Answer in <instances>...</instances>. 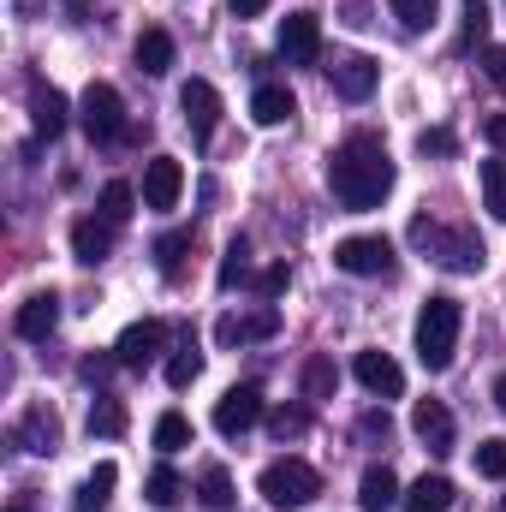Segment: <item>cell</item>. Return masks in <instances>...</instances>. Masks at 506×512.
I'll list each match as a JSON object with an SVG mask.
<instances>
[{"instance_id":"6da1fadb","label":"cell","mask_w":506,"mask_h":512,"mask_svg":"<svg viewBox=\"0 0 506 512\" xmlns=\"http://www.w3.org/2000/svg\"><path fill=\"white\" fill-rule=\"evenodd\" d=\"M328 191L340 209L364 215V209H381L387 191H393V161H387V143L376 131H352L334 155H328Z\"/></svg>"},{"instance_id":"7a4b0ae2","label":"cell","mask_w":506,"mask_h":512,"mask_svg":"<svg viewBox=\"0 0 506 512\" xmlns=\"http://www.w3.org/2000/svg\"><path fill=\"white\" fill-rule=\"evenodd\" d=\"M459 328H465V304L447 298V292H435V298L417 310V364H423L429 376H441V370L453 364V352H459Z\"/></svg>"},{"instance_id":"3957f363","label":"cell","mask_w":506,"mask_h":512,"mask_svg":"<svg viewBox=\"0 0 506 512\" xmlns=\"http://www.w3.org/2000/svg\"><path fill=\"white\" fill-rule=\"evenodd\" d=\"M256 489H262V501L274 512H298L310 507L316 495H322V471L310 465V459H274V465H262V477H256Z\"/></svg>"},{"instance_id":"277c9868","label":"cell","mask_w":506,"mask_h":512,"mask_svg":"<svg viewBox=\"0 0 506 512\" xmlns=\"http://www.w3.org/2000/svg\"><path fill=\"white\" fill-rule=\"evenodd\" d=\"M411 239L435 256L441 268H453V274H477V268L489 262L483 239H477L471 227H435V221H411Z\"/></svg>"},{"instance_id":"5b68a950","label":"cell","mask_w":506,"mask_h":512,"mask_svg":"<svg viewBox=\"0 0 506 512\" xmlns=\"http://www.w3.org/2000/svg\"><path fill=\"white\" fill-rule=\"evenodd\" d=\"M60 435H66V423H60V411H54L48 399L24 405V411H18V423H12V447H18V453H30V459L60 453Z\"/></svg>"},{"instance_id":"8992f818","label":"cell","mask_w":506,"mask_h":512,"mask_svg":"<svg viewBox=\"0 0 506 512\" xmlns=\"http://www.w3.org/2000/svg\"><path fill=\"white\" fill-rule=\"evenodd\" d=\"M78 126H84L90 143H114V137L126 131V102H120V90H114V84H90L84 102H78Z\"/></svg>"},{"instance_id":"52a82bcc","label":"cell","mask_w":506,"mask_h":512,"mask_svg":"<svg viewBox=\"0 0 506 512\" xmlns=\"http://www.w3.org/2000/svg\"><path fill=\"white\" fill-rule=\"evenodd\" d=\"M334 268L340 274H358V280H381V274H393V239H381V233L340 239L334 245Z\"/></svg>"},{"instance_id":"ba28073f","label":"cell","mask_w":506,"mask_h":512,"mask_svg":"<svg viewBox=\"0 0 506 512\" xmlns=\"http://www.w3.org/2000/svg\"><path fill=\"white\" fill-rule=\"evenodd\" d=\"M268 411H262V387L256 382H239V387H227L221 399H215V429L227 435V441H239L245 429H256Z\"/></svg>"},{"instance_id":"9c48e42d","label":"cell","mask_w":506,"mask_h":512,"mask_svg":"<svg viewBox=\"0 0 506 512\" xmlns=\"http://www.w3.org/2000/svg\"><path fill=\"white\" fill-rule=\"evenodd\" d=\"M280 60L286 66H316L322 60V18L316 12H286L280 18Z\"/></svg>"},{"instance_id":"30bf717a","label":"cell","mask_w":506,"mask_h":512,"mask_svg":"<svg viewBox=\"0 0 506 512\" xmlns=\"http://www.w3.org/2000/svg\"><path fill=\"white\" fill-rule=\"evenodd\" d=\"M280 334V310L274 304H256V310H233L215 322V340L233 352V346H256V340H274Z\"/></svg>"},{"instance_id":"8fae6325","label":"cell","mask_w":506,"mask_h":512,"mask_svg":"<svg viewBox=\"0 0 506 512\" xmlns=\"http://www.w3.org/2000/svg\"><path fill=\"white\" fill-rule=\"evenodd\" d=\"M328 84H334V96L340 102H370L381 84V66L370 54H340L334 66H328Z\"/></svg>"},{"instance_id":"7c38bea8","label":"cell","mask_w":506,"mask_h":512,"mask_svg":"<svg viewBox=\"0 0 506 512\" xmlns=\"http://www.w3.org/2000/svg\"><path fill=\"white\" fill-rule=\"evenodd\" d=\"M179 108H185V126H191L197 143L215 137V126H221V90H215L209 78H191V84L179 90Z\"/></svg>"},{"instance_id":"4fadbf2b","label":"cell","mask_w":506,"mask_h":512,"mask_svg":"<svg viewBox=\"0 0 506 512\" xmlns=\"http://www.w3.org/2000/svg\"><path fill=\"white\" fill-rule=\"evenodd\" d=\"M161 346H167V322L143 316V322H131L126 334H120L114 358H120V370H143V364H155V358H161Z\"/></svg>"},{"instance_id":"5bb4252c","label":"cell","mask_w":506,"mask_h":512,"mask_svg":"<svg viewBox=\"0 0 506 512\" xmlns=\"http://www.w3.org/2000/svg\"><path fill=\"white\" fill-rule=\"evenodd\" d=\"M179 191H185V167L173 155H155L143 167V209H179Z\"/></svg>"},{"instance_id":"9a60e30c","label":"cell","mask_w":506,"mask_h":512,"mask_svg":"<svg viewBox=\"0 0 506 512\" xmlns=\"http://www.w3.org/2000/svg\"><path fill=\"white\" fill-rule=\"evenodd\" d=\"M54 328H60V292H30L18 304V316H12V334L18 340H48Z\"/></svg>"},{"instance_id":"2e32d148","label":"cell","mask_w":506,"mask_h":512,"mask_svg":"<svg viewBox=\"0 0 506 512\" xmlns=\"http://www.w3.org/2000/svg\"><path fill=\"white\" fill-rule=\"evenodd\" d=\"M352 376H358V382L370 387L376 399H399V393H405V370H399V364H393L387 352H376V346L352 358Z\"/></svg>"},{"instance_id":"e0dca14e","label":"cell","mask_w":506,"mask_h":512,"mask_svg":"<svg viewBox=\"0 0 506 512\" xmlns=\"http://www.w3.org/2000/svg\"><path fill=\"white\" fill-rule=\"evenodd\" d=\"M30 126H36L42 143H54L60 131L72 126V108H66V96L54 84H30Z\"/></svg>"},{"instance_id":"ac0fdd59","label":"cell","mask_w":506,"mask_h":512,"mask_svg":"<svg viewBox=\"0 0 506 512\" xmlns=\"http://www.w3.org/2000/svg\"><path fill=\"white\" fill-rule=\"evenodd\" d=\"M411 429H417V441L429 453H453V411L441 399H417L411 405Z\"/></svg>"},{"instance_id":"d6986e66","label":"cell","mask_w":506,"mask_h":512,"mask_svg":"<svg viewBox=\"0 0 506 512\" xmlns=\"http://www.w3.org/2000/svg\"><path fill=\"white\" fill-rule=\"evenodd\" d=\"M453 501H459V489H453V477H441V471H435V477L423 471V477L399 495L405 512H453Z\"/></svg>"},{"instance_id":"ffe728a7","label":"cell","mask_w":506,"mask_h":512,"mask_svg":"<svg viewBox=\"0 0 506 512\" xmlns=\"http://www.w3.org/2000/svg\"><path fill=\"white\" fill-rule=\"evenodd\" d=\"M114 251V221H72V256L84 262V268H96V262H108Z\"/></svg>"},{"instance_id":"44dd1931","label":"cell","mask_w":506,"mask_h":512,"mask_svg":"<svg viewBox=\"0 0 506 512\" xmlns=\"http://www.w3.org/2000/svg\"><path fill=\"white\" fill-rule=\"evenodd\" d=\"M298 114V96L286 90V84H256V96H251V120L256 126H286Z\"/></svg>"},{"instance_id":"7402d4cb","label":"cell","mask_w":506,"mask_h":512,"mask_svg":"<svg viewBox=\"0 0 506 512\" xmlns=\"http://www.w3.org/2000/svg\"><path fill=\"white\" fill-rule=\"evenodd\" d=\"M399 501V477H393V465H370L364 477H358V507L364 512H387Z\"/></svg>"},{"instance_id":"603a6c76","label":"cell","mask_w":506,"mask_h":512,"mask_svg":"<svg viewBox=\"0 0 506 512\" xmlns=\"http://www.w3.org/2000/svg\"><path fill=\"white\" fill-rule=\"evenodd\" d=\"M173 36L167 30H143L137 36V72H149V78H161V72H173Z\"/></svg>"},{"instance_id":"cb8c5ba5","label":"cell","mask_w":506,"mask_h":512,"mask_svg":"<svg viewBox=\"0 0 506 512\" xmlns=\"http://www.w3.org/2000/svg\"><path fill=\"white\" fill-rule=\"evenodd\" d=\"M114 483H120V465L102 459V465L84 477V489H78V512H102L108 501H114Z\"/></svg>"},{"instance_id":"d4e9b609","label":"cell","mask_w":506,"mask_h":512,"mask_svg":"<svg viewBox=\"0 0 506 512\" xmlns=\"http://www.w3.org/2000/svg\"><path fill=\"white\" fill-rule=\"evenodd\" d=\"M197 501H203L209 512H233V507H239L227 465H203V477H197Z\"/></svg>"},{"instance_id":"484cf974","label":"cell","mask_w":506,"mask_h":512,"mask_svg":"<svg viewBox=\"0 0 506 512\" xmlns=\"http://www.w3.org/2000/svg\"><path fill=\"white\" fill-rule=\"evenodd\" d=\"M477 185H483V209L489 221H506V161H477Z\"/></svg>"},{"instance_id":"4316f807","label":"cell","mask_w":506,"mask_h":512,"mask_svg":"<svg viewBox=\"0 0 506 512\" xmlns=\"http://www.w3.org/2000/svg\"><path fill=\"white\" fill-rule=\"evenodd\" d=\"M185 251H191V227H173V233H161V239H155V268H161L167 280H179Z\"/></svg>"},{"instance_id":"83f0119b","label":"cell","mask_w":506,"mask_h":512,"mask_svg":"<svg viewBox=\"0 0 506 512\" xmlns=\"http://www.w3.org/2000/svg\"><path fill=\"white\" fill-rule=\"evenodd\" d=\"M197 376H203V352H197V340H185V346L167 358V387H173V393H185Z\"/></svg>"},{"instance_id":"f1b7e54d","label":"cell","mask_w":506,"mask_h":512,"mask_svg":"<svg viewBox=\"0 0 506 512\" xmlns=\"http://www.w3.org/2000/svg\"><path fill=\"white\" fill-rule=\"evenodd\" d=\"M90 435H102V441H120V435H126V405L102 393V399L90 405Z\"/></svg>"},{"instance_id":"f546056e","label":"cell","mask_w":506,"mask_h":512,"mask_svg":"<svg viewBox=\"0 0 506 512\" xmlns=\"http://www.w3.org/2000/svg\"><path fill=\"white\" fill-rule=\"evenodd\" d=\"M143 495H149V507H179V501H185V483H179L173 465H155L149 483H143Z\"/></svg>"},{"instance_id":"4dcf8cb0","label":"cell","mask_w":506,"mask_h":512,"mask_svg":"<svg viewBox=\"0 0 506 512\" xmlns=\"http://www.w3.org/2000/svg\"><path fill=\"white\" fill-rule=\"evenodd\" d=\"M471 465H477V477H489V483H506V435H489V441H477Z\"/></svg>"},{"instance_id":"1f68e13d","label":"cell","mask_w":506,"mask_h":512,"mask_svg":"<svg viewBox=\"0 0 506 512\" xmlns=\"http://www.w3.org/2000/svg\"><path fill=\"white\" fill-rule=\"evenodd\" d=\"M304 429H310V411H304V405H274V411H268V435H274V441H298Z\"/></svg>"},{"instance_id":"d6a6232c","label":"cell","mask_w":506,"mask_h":512,"mask_svg":"<svg viewBox=\"0 0 506 512\" xmlns=\"http://www.w3.org/2000/svg\"><path fill=\"white\" fill-rule=\"evenodd\" d=\"M155 447H161V453H185V447H191V423H185L179 411H161V417H155Z\"/></svg>"},{"instance_id":"836d02e7","label":"cell","mask_w":506,"mask_h":512,"mask_svg":"<svg viewBox=\"0 0 506 512\" xmlns=\"http://www.w3.org/2000/svg\"><path fill=\"white\" fill-rule=\"evenodd\" d=\"M131 209H137V191H131L126 179H114V185H102V221H114V227H126Z\"/></svg>"},{"instance_id":"e575fe53","label":"cell","mask_w":506,"mask_h":512,"mask_svg":"<svg viewBox=\"0 0 506 512\" xmlns=\"http://www.w3.org/2000/svg\"><path fill=\"white\" fill-rule=\"evenodd\" d=\"M334 387H340L334 358H310L304 364V399H334Z\"/></svg>"},{"instance_id":"d590c367","label":"cell","mask_w":506,"mask_h":512,"mask_svg":"<svg viewBox=\"0 0 506 512\" xmlns=\"http://www.w3.org/2000/svg\"><path fill=\"white\" fill-rule=\"evenodd\" d=\"M245 274H251V245H245V239H233V245H227V256H221V274H215V286H221V292H233Z\"/></svg>"},{"instance_id":"8d00e7d4","label":"cell","mask_w":506,"mask_h":512,"mask_svg":"<svg viewBox=\"0 0 506 512\" xmlns=\"http://www.w3.org/2000/svg\"><path fill=\"white\" fill-rule=\"evenodd\" d=\"M435 12H441V0H393V18H399V30H429L435 24Z\"/></svg>"},{"instance_id":"74e56055","label":"cell","mask_w":506,"mask_h":512,"mask_svg":"<svg viewBox=\"0 0 506 512\" xmlns=\"http://www.w3.org/2000/svg\"><path fill=\"white\" fill-rule=\"evenodd\" d=\"M358 441H370V447H387V441H393V417H387L381 405H370V411L358 417Z\"/></svg>"},{"instance_id":"f35d334b","label":"cell","mask_w":506,"mask_h":512,"mask_svg":"<svg viewBox=\"0 0 506 512\" xmlns=\"http://www.w3.org/2000/svg\"><path fill=\"white\" fill-rule=\"evenodd\" d=\"M286 286H292V268H286V262H268V268L256 274V298H262V304H274Z\"/></svg>"},{"instance_id":"ab89813d","label":"cell","mask_w":506,"mask_h":512,"mask_svg":"<svg viewBox=\"0 0 506 512\" xmlns=\"http://www.w3.org/2000/svg\"><path fill=\"white\" fill-rule=\"evenodd\" d=\"M483 30H489V0H465V42L459 48L483 42Z\"/></svg>"},{"instance_id":"60d3db41","label":"cell","mask_w":506,"mask_h":512,"mask_svg":"<svg viewBox=\"0 0 506 512\" xmlns=\"http://www.w3.org/2000/svg\"><path fill=\"white\" fill-rule=\"evenodd\" d=\"M417 149H423V155H453L459 137H453L447 126H429V131H417Z\"/></svg>"},{"instance_id":"b9f144b4","label":"cell","mask_w":506,"mask_h":512,"mask_svg":"<svg viewBox=\"0 0 506 512\" xmlns=\"http://www.w3.org/2000/svg\"><path fill=\"white\" fill-rule=\"evenodd\" d=\"M483 72H489V84L506 96V48H501V42H489V48H483Z\"/></svg>"},{"instance_id":"7bdbcfd3","label":"cell","mask_w":506,"mask_h":512,"mask_svg":"<svg viewBox=\"0 0 506 512\" xmlns=\"http://www.w3.org/2000/svg\"><path fill=\"white\" fill-rule=\"evenodd\" d=\"M120 358H84V382H108Z\"/></svg>"},{"instance_id":"ee69618b","label":"cell","mask_w":506,"mask_h":512,"mask_svg":"<svg viewBox=\"0 0 506 512\" xmlns=\"http://www.w3.org/2000/svg\"><path fill=\"white\" fill-rule=\"evenodd\" d=\"M483 137H489L495 149H506V114H489V120H483Z\"/></svg>"},{"instance_id":"f6af8a7d","label":"cell","mask_w":506,"mask_h":512,"mask_svg":"<svg viewBox=\"0 0 506 512\" xmlns=\"http://www.w3.org/2000/svg\"><path fill=\"white\" fill-rule=\"evenodd\" d=\"M227 6H233V18H256V12H262L268 0H227Z\"/></svg>"},{"instance_id":"bcb514c9","label":"cell","mask_w":506,"mask_h":512,"mask_svg":"<svg viewBox=\"0 0 506 512\" xmlns=\"http://www.w3.org/2000/svg\"><path fill=\"white\" fill-rule=\"evenodd\" d=\"M346 12H352L346 24H370V0H346Z\"/></svg>"},{"instance_id":"7dc6e473","label":"cell","mask_w":506,"mask_h":512,"mask_svg":"<svg viewBox=\"0 0 506 512\" xmlns=\"http://www.w3.org/2000/svg\"><path fill=\"white\" fill-rule=\"evenodd\" d=\"M6 512H36V501H30V495H12V507Z\"/></svg>"},{"instance_id":"c3c4849f","label":"cell","mask_w":506,"mask_h":512,"mask_svg":"<svg viewBox=\"0 0 506 512\" xmlns=\"http://www.w3.org/2000/svg\"><path fill=\"white\" fill-rule=\"evenodd\" d=\"M495 405L506 411V370H501V382H495Z\"/></svg>"},{"instance_id":"681fc988","label":"cell","mask_w":506,"mask_h":512,"mask_svg":"<svg viewBox=\"0 0 506 512\" xmlns=\"http://www.w3.org/2000/svg\"><path fill=\"white\" fill-rule=\"evenodd\" d=\"M66 6H72V18H84V0H66Z\"/></svg>"},{"instance_id":"f907efd6","label":"cell","mask_w":506,"mask_h":512,"mask_svg":"<svg viewBox=\"0 0 506 512\" xmlns=\"http://www.w3.org/2000/svg\"><path fill=\"white\" fill-rule=\"evenodd\" d=\"M501 512H506V501H501Z\"/></svg>"}]
</instances>
